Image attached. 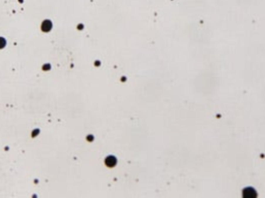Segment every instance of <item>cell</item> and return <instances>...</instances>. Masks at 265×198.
I'll return each mask as SVG.
<instances>
[{
  "instance_id": "6da1fadb",
  "label": "cell",
  "mask_w": 265,
  "mask_h": 198,
  "mask_svg": "<svg viewBox=\"0 0 265 198\" xmlns=\"http://www.w3.org/2000/svg\"><path fill=\"white\" fill-rule=\"evenodd\" d=\"M106 164L108 166H114L116 164V159H115L114 157H108L107 159H106Z\"/></svg>"
},
{
  "instance_id": "7a4b0ae2",
  "label": "cell",
  "mask_w": 265,
  "mask_h": 198,
  "mask_svg": "<svg viewBox=\"0 0 265 198\" xmlns=\"http://www.w3.org/2000/svg\"><path fill=\"white\" fill-rule=\"evenodd\" d=\"M51 27H52V25H51L50 21H46V22L44 23V25H43V30H44V31H49L51 29Z\"/></svg>"
},
{
  "instance_id": "3957f363",
  "label": "cell",
  "mask_w": 265,
  "mask_h": 198,
  "mask_svg": "<svg viewBox=\"0 0 265 198\" xmlns=\"http://www.w3.org/2000/svg\"><path fill=\"white\" fill-rule=\"evenodd\" d=\"M5 46V40L2 38V37H0V49L3 48Z\"/></svg>"
}]
</instances>
